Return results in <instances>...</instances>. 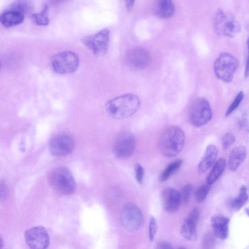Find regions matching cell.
<instances>
[{
	"label": "cell",
	"instance_id": "9c48e42d",
	"mask_svg": "<svg viewBox=\"0 0 249 249\" xmlns=\"http://www.w3.org/2000/svg\"><path fill=\"white\" fill-rule=\"evenodd\" d=\"M122 222L130 231H136L141 227L144 222L143 214L135 204L130 203L124 206L121 214Z\"/></svg>",
	"mask_w": 249,
	"mask_h": 249
},
{
	"label": "cell",
	"instance_id": "d590c367",
	"mask_svg": "<svg viewBox=\"0 0 249 249\" xmlns=\"http://www.w3.org/2000/svg\"><path fill=\"white\" fill-rule=\"evenodd\" d=\"M7 187L4 184H1V198H5L7 195Z\"/></svg>",
	"mask_w": 249,
	"mask_h": 249
},
{
	"label": "cell",
	"instance_id": "74e56055",
	"mask_svg": "<svg viewBox=\"0 0 249 249\" xmlns=\"http://www.w3.org/2000/svg\"><path fill=\"white\" fill-rule=\"evenodd\" d=\"M245 212L247 214V215L249 216V208H246L245 209Z\"/></svg>",
	"mask_w": 249,
	"mask_h": 249
},
{
	"label": "cell",
	"instance_id": "cb8c5ba5",
	"mask_svg": "<svg viewBox=\"0 0 249 249\" xmlns=\"http://www.w3.org/2000/svg\"><path fill=\"white\" fill-rule=\"evenodd\" d=\"M248 199V194L246 187L243 186L241 187L238 196L233 199L231 202L232 207L236 210L241 208Z\"/></svg>",
	"mask_w": 249,
	"mask_h": 249
},
{
	"label": "cell",
	"instance_id": "d6986e66",
	"mask_svg": "<svg viewBox=\"0 0 249 249\" xmlns=\"http://www.w3.org/2000/svg\"><path fill=\"white\" fill-rule=\"evenodd\" d=\"M155 13L157 16L162 18H168L174 14L175 8L171 0H160L155 5Z\"/></svg>",
	"mask_w": 249,
	"mask_h": 249
},
{
	"label": "cell",
	"instance_id": "9a60e30c",
	"mask_svg": "<svg viewBox=\"0 0 249 249\" xmlns=\"http://www.w3.org/2000/svg\"><path fill=\"white\" fill-rule=\"evenodd\" d=\"M229 219L222 215L213 216L211 219V225L215 236L220 239L225 240L229 235Z\"/></svg>",
	"mask_w": 249,
	"mask_h": 249
},
{
	"label": "cell",
	"instance_id": "8fae6325",
	"mask_svg": "<svg viewBox=\"0 0 249 249\" xmlns=\"http://www.w3.org/2000/svg\"><path fill=\"white\" fill-rule=\"evenodd\" d=\"M75 148L73 138L67 134H61L51 140L49 144L51 153L57 157H64L70 154Z\"/></svg>",
	"mask_w": 249,
	"mask_h": 249
},
{
	"label": "cell",
	"instance_id": "f1b7e54d",
	"mask_svg": "<svg viewBox=\"0 0 249 249\" xmlns=\"http://www.w3.org/2000/svg\"><path fill=\"white\" fill-rule=\"evenodd\" d=\"M193 187L190 184L185 185L180 192L182 202L187 204L190 200V198L192 192Z\"/></svg>",
	"mask_w": 249,
	"mask_h": 249
},
{
	"label": "cell",
	"instance_id": "ab89813d",
	"mask_svg": "<svg viewBox=\"0 0 249 249\" xmlns=\"http://www.w3.org/2000/svg\"><path fill=\"white\" fill-rule=\"evenodd\" d=\"M179 249H187L183 248V247H181Z\"/></svg>",
	"mask_w": 249,
	"mask_h": 249
},
{
	"label": "cell",
	"instance_id": "5b68a950",
	"mask_svg": "<svg viewBox=\"0 0 249 249\" xmlns=\"http://www.w3.org/2000/svg\"><path fill=\"white\" fill-rule=\"evenodd\" d=\"M214 27L218 34L229 38L236 36L241 31V26L237 20L233 15L221 9L216 13Z\"/></svg>",
	"mask_w": 249,
	"mask_h": 249
},
{
	"label": "cell",
	"instance_id": "7c38bea8",
	"mask_svg": "<svg viewBox=\"0 0 249 249\" xmlns=\"http://www.w3.org/2000/svg\"><path fill=\"white\" fill-rule=\"evenodd\" d=\"M25 239L31 249H47L49 236L46 229L42 226L32 228L25 233Z\"/></svg>",
	"mask_w": 249,
	"mask_h": 249
},
{
	"label": "cell",
	"instance_id": "5bb4252c",
	"mask_svg": "<svg viewBox=\"0 0 249 249\" xmlns=\"http://www.w3.org/2000/svg\"><path fill=\"white\" fill-rule=\"evenodd\" d=\"M163 207L169 213L178 211L182 202L180 193L176 189L168 187L165 189L162 194Z\"/></svg>",
	"mask_w": 249,
	"mask_h": 249
},
{
	"label": "cell",
	"instance_id": "f546056e",
	"mask_svg": "<svg viewBox=\"0 0 249 249\" xmlns=\"http://www.w3.org/2000/svg\"><path fill=\"white\" fill-rule=\"evenodd\" d=\"M240 124L241 127L246 132L249 133V107L245 109L243 112Z\"/></svg>",
	"mask_w": 249,
	"mask_h": 249
},
{
	"label": "cell",
	"instance_id": "4fadbf2b",
	"mask_svg": "<svg viewBox=\"0 0 249 249\" xmlns=\"http://www.w3.org/2000/svg\"><path fill=\"white\" fill-rule=\"evenodd\" d=\"M150 52L143 47H135L130 49L126 54V60L131 68L141 70L146 68L151 62Z\"/></svg>",
	"mask_w": 249,
	"mask_h": 249
},
{
	"label": "cell",
	"instance_id": "8d00e7d4",
	"mask_svg": "<svg viewBox=\"0 0 249 249\" xmlns=\"http://www.w3.org/2000/svg\"><path fill=\"white\" fill-rule=\"evenodd\" d=\"M135 1H134V0H128V1H126V7L127 10H131L134 5H135Z\"/></svg>",
	"mask_w": 249,
	"mask_h": 249
},
{
	"label": "cell",
	"instance_id": "d6a6232c",
	"mask_svg": "<svg viewBox=\"0 0 249 249\" xmlns=\"http://www.w3.org/2000/svg\"><path fill=\"white\" fill-rule=\"evenodd\" d=\"M136 178L138 183L142 184L144 176V170L143 167L140 164L135 166Z\"/></svg>",
	"mask_w": 249,
	"mask_h": 249
},
{
	"label": "cell",
	"instance_id": "ba28073f",
	"mask_svg": "<svg viewBox=\"0 0 249 249\" xmlns=\"http://www.w3.org/2000/svg\"><path fill=\"white\" fill-rule=\"evenodd\" d=\"M110 32L104 29L98 33L82 38L83 44L97 56L106 54L108 50Z\"/></svg>",
	"mask_w": 249,
	"mask_h": 249
},
{
	"label": "cell",
	"instance_id": "7402d4cb",
	"mask_svg": "<svg viewBox=\"0 0 249 249\" xmlns=\"http://www.w3.org/2000/svg\"><path fill=\"white\" fill-rule=\"evenodd\" d=\"M183 163L182 160L177 159L170 164L161 173L160 181L165 182L168 180L180 169Z\"/></svg>",
	"mask_w": 249,
	"mask_h": 249
},
{
	"label": "cell",
	"instance_id": "6da1fadb",
	"mask_svg": "<svg viewBox=\"0 0 249 249\" xmlns=\"http://www.w3.org/2000/svg\"><path fill=\"white\" fill-rule=\"evenodd\" d=\"M141 106V101L134 94H126L109 101L106 110L112 118L116 119L127 118L135 114Z\"/></svg>",
	"mask_w": 249,
	"mask_h": 249
},
{
	"label": "cell",
	"instance_id": "4316f807",
	"mask_svg": "<svg viewBox=\"0 0 249 249\" xmlns=\"http://www.w3.org/2000/svg\"><path fill=\"white\" fill-rule=\"evenodd\" d=\"M210 185L206 184L200 187L195 193V198L197 202H202L206 199L210 190Z\"/></svg>",
	"mask_w": 249,
	"mask_h": 249
},
{
	"label": "cell",
	"instance_id": "8992f818",
	"mask_svg": "<svg viewBox=\"0 0 249 249\" xmlns=\"http://www.w3.org/2000/svg\"><path fill=\"white\" fill-rule=\"evenodd\" d=\"M54 71L59 74H68L75 72L79 65L78 56L71 51H64L52 57L51 60Z\"/></svg>",
	"mask_w": 249,
	"mask_h": 249
},
{
	"label": "cell",
	"instance_id": "2e32d148",
	"mask_svg": "<svg viewBox=\"0 0 249 249\" xmlns=\"http://www.w3.org/2000/svg\"><path fill=\"white\" fill-rule=\"evenodd\" d=\"M218 154V151L216 146L211 145L206 148L198 166V170L201 173L206 172L215 165Z\"/></svg>",
	"mask_w": 249,
	"mask_h": 249
},
{
	"label": "cell",
	"instance_id": "83f0119b",
	"mask_svg": "<svg viewBox=\"0 0 249 249\" xmlns=\"http://www.w3.org/2000/svg\"><path fill=\"white\" fill-rule=\"evenodd\" d=\"M214 234L209 233L205 234L202 243V249H214L216 244V238Z\"/></svg>",
	"mask_w": 249,
	"mask_h": 249
},
{
	"label": "cell",
	"instance_id": "d4e9b609",
	"mask_svg": "<svg viewBox=\"0 0 249 249\" xmlns=\"http://www.w3.org/2000/svg\"><path fill=\"white\" fill-rule=\"evenodd\" d=\"M48 5H45L41 13L32 16V19L37 25L46 26L49 24V19L48 17Z\"/></svg>",
	"mask_w": 249,
	"mask_h": 249
},
{
	"label": "cell",
	"instance_id": "ac0fdd59",
	"mask_svg": "<svg viewBox=\"0 0 249 249\" xmlns=\"http://www.w3.org/2000/svg\"><path fill=\"white\" fill-rule=\"evenodd\" d=\"M247 150L243 146L233 148L231 152L228 166L232 171H236L243 162L247 156Z\"/></svg>",
	"mask_w": 249,
	"mask_h": 249
},
{
	"label": "cell",
	"instance_id": "44dd1931",
	"mask_svg": "<svg viewBox=\"0 0 249 249\" xmlns=\"http://www.w3.org/2000/svg\"><path fill=\"white\" fill-rule=\"evenodd\" d=\"M226 166V161L224 159H220L216 162L206 178V184L211 186L216 182L223 173Z\"/></svg>",
	"mask_w": 249,
	"mask_h": 249
},
{
	"label": "cell",
	"instance_id": "603a6c76",
	"mask_svg": "<svg viewBox=\"0 0 249 249\" xmlns=\"http://www.w3.org/2000/svg\"><path fill=\"white\" fill-rule=\"evenodd\" d=\"M8 9L19 12L25 16L32 13L34 10V5L30 1H17L12 4Z\"/></svg>",
	"mask_w": 249,
	"mask_h": 249
},
{
	"label": "cell",
	"instance_id": "836d02e7",
	"mask_svg": "<svg viewBox=\"0 0 249 249\" xmlns=\"http://www.w3.org/2000/svg\"><path fill=\"white\" fill-rule=\"evenodd\" d=\"M247 55L244 70V77L246 78L249 77V35L247 40Z\"/></svg>",
	"mask_w": 249,
	"mask_h": 249
},
{
	"label": "cell",
	"instance_id": "3957f363",
	"mask_svg": "<svg viewBox=\"0 0 249 249\" xmlns=\"http://www.w3.org/2000/svg\"><path fill=\"white\" fill-rule=\"evenodd\" d=\"M49 181L52 187L60 194H72L76 188V183L70 171L63 167L52 170L49 175Z\"/></svg>",
	"mask_w": 249,
	"mask_h": 249
},
{
	"label": "cell",
	"instance_id": "1f68e13d",
	"mask_svg": "<svg viewBox=\"0 0 249 249\" xmlns=\"http://www.w3.org/2000/svg\"><path fill=\"white\" fill-rule=\"evenodd\" d=\"M235 140L234 136L232 133H227L222 138L221 143L224 149H226L232 145Z\"/></svg>",
	"mask_w": 249,
	"mask_h": 249
},
{
	"label": "cell",
	"instance_id": "484cf974",
	"mask_svg": "<svg viewBox=\"0 0 249 249\" xmlns=\"http://www.w3.org/2000/svg\"><path fill=\"white\" fill-rule=\"evenodd\" d=\"M244 97V93L242 91H240L236 95L233 100L228 108L225 115L228 116L234 111L242 102Z\"/></svg>",
	"mask_w": 249,
	"mask_h": 249
},
{
	"label": "cell",
	"instance_id": "277c9868",
	"mask_svg": "<svg viewBox=\"0 0 249 249\" xmlns=\"http://www.w3.org/2000/svg\"><path fill=\"white\" fill-rule=\"evenodd\" d=\"M239 66L237 58L232 54L224 52L220 54L214 63V71L219 80L230 83L232 81Z\"/></svg>",
	"mask_w": 249,
	"mask_h": 249
},
{
	"label": "cell",
	"instance_id": "ffe728a7",
	"mask_svg": "<svg viewBox=\"0 0 249 249\" xmlns=\"http://www.w3.org/2000/svg\"><path fill=\"white\" fill-rule=\"evenodd\" d=\"M197 223L187 218L181 228V233L182 236L187 240H196L197 238Z\"/></svg>",
	"mask_w": 249,
	"mask_h": 249
},
{
	"label": "cell",
	"instance_id": "f35d334b",
	"mask_svg": "<svg viewBox=\"0 0 249 249\" xmlns=\"http://www.w3.org/2000/svg\"><path fill=\"white\" fill-rule=\"evenodd\" d=\"M3 241L2 239L1 238V241H0V247H1V249H2L3 248Z\"/></svg>",
	"mask_w": 249,
	"mask_h": 249
},
{
	"label": "cell",
	"instance_id": "7a4b0ae2",
	"mask_svg": "<svg viewBox=\"0 0 249 249\" xmlns=\"http://www.w3.org/2000/svg\"><path fill=\"white\" fill-rule=\"evenodd\" d=\"M185 141V135L181 128L176 126L169 127L160 138V151L167 157H175L183 150Z\"/></svg>",
	"mask_w": 249,
	"mask_h": 249
},
{
	"label": "cell",
	"instance_id": "e575fe53",
	"mask_svg": "<svg viewBox=\"0 0 249 249\" xmlns=\"http://www.w3.org/2000/svg\"><path fill=\"white\" fill-rule=\"evenodd\" d=\"M157 249H173V247L167 241H161L157 245Z\"/></svg>",
	"mask_w": 249,
	"mask_h": 249
},
{
	"label": "cell",
	"instance_id": "30bf717a",
	"mask_svg": "<svg viewBox=\"0 0 249 249\" xmlns=\"http://www.w3.org/2000/svg\"><path fill=\"white\" fill-rule=\"evenodd\" d=\"M136 141L134 136L129 132L121 134L117 138L113 146V153L121 159L131 156L136 149Z\"/></svg>",
	"mask_w": 249,
	"mask_h": 249
},
{
	"label": "cell",
	"instance_id": "52a82bcc",
	"mask_svg": "<svg viewBox=\"0 0 249 249\" xmlns=\"http://www.w3.org/2000/svg\"><path fill=\"white\" fill-rule=\"evenodd\" d=\"M212 110L208 101L204 98H199L192 104L189 111L190 123L195 127H201L210 121Z\"/></svg>",
	"mask_w": 249,
	"mask_h": 249
},
{
	"label": "cell",
	"instance_id": "4dcf8cb0",
	"mask_svg": "<svg viewBox=\"0 0 249 249\" xmlns=\"http://www.w3.org/2000/svg\"><path fill=\"white\" fill-rule=\"evenodd\" d=\"M157 231V225L156 220L154 217H152L150 220L149 226V236L151 241L155 239Z\"/></svg>",
	"mask_w": 249,
	"mask_h": 249
},
{
	"label": "cell",
	"instance_id": "e0dca14e",
	"mask_svg": "<svg viewBox=\"0 0 249 249\" xmlns=\"http://www.w3.org/2000/svg\"><path fill=\"white\" fill-rule=\"evenodd\" d=\"M25 16L19 12L8 9L0 16V22L7 28L19 25L24 21Z\"/></svg>",
	"mask_w": 249,
	"mask_h": 249
}]
</instances>
